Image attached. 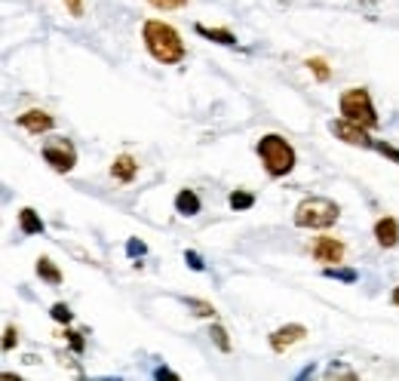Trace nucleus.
Here are the masks:
<instances>
[{
  "label": "nucleus",
  "mask_w": 399,
  "mask_h": 381,
  "mask_svg": "<svg viewBox=\"0 0 399 381\" xmlns=\"http://www.w3.org/2000/svg\"><path fill=\"white\" fill-rule=\"evenodd\" d=\"M142 37H144L148 53L157 58V62L175 65V62H181V58H184V43H181V37H179V31H175L172 25L151 19V22H144Z\"/></svg>",
  "instance_id": "obj_1"
},
{
  "label": "nucleus",
  "mask_w": 399,
  "mask_h": 381,
  "mask_svg": "<svg viewBox=\"0 0 399 381\" xmlns=\"http://www.w3.org/2000/svg\"><path fill=\"white\" fill-rule=\"evenodd\" d=\"M326 277H332V280H341V283H356L359 280V273L353 268H338V265H326Z\"/></svg>",
  "instance_id": "obj_16"
},
{
  "label": "nucleus",
  "mask_w": 399,
  "mask_h": 381,
  "mask_svg": "<svg viewBox=\"0 0 399 381\" xmlns=\"http://www.w3.org/2000/svg\"><path fill=\"white\" fill-rule=\"evenodd\" d=\"M135 169H139V163H135L129 154H120V157L114 160V166H111V172H114L117 182H132L135 179Z\"/></svg>",
  "instance_id": "obj_11"
},
{
  "label": "nucleus",
  "mask_w": 399,
  "mask_h": 381,
  "mask_svg": "<svg viewBox=\"0 0 399 381\" xmlns=\"http://www.w3.org/2000/svg\"><path fill=\"white\" fill-rule=\"evenodd\" d=\"M304 335H307V329L298 326V323L283 326V329H277L274 335H270V348H274V350H286L289 345H295V341H301Z\"/></svg>",
  "instance_id": "obj_9"
},
{
  "label": "nucleus",
  "mask_w": 399,
  "mask_h": 381,
  "mask_svg": "<svg viewBox=\"0 0 399 381\" xmlns=\"http://www.w3.org/2000/svg\"><path fill=\"white\" fill-rule=\"evenodd\" d=\"M126 252H129V256H144V243L142 240H129L126 243Z\"/></svg>",
  "instance_id": "obj_24"
},
{
  "label": "nucleus",
  "mask_w": 399,
  "mask_h": 381,
  "mask_svg": "<svg viewBox=\"0 0 399 381\" xmlns=\"http://www.w3.org/2000/svg\"><path fill=\"white\" fill-rule=\"evenodd\" d=\"M209 335H212V338H216V345H218L221 350H230V341H228V332H225V329H221V326H212V329H209Z\"/></svg>",
  "instance_id": "obj_19"
},
{
  "label": "nucleus",
  "mask_w": 399,
  "mask_h": 381,
  "mask_svg": "<svg viewBox=\"0 0 399 381\" xmlns=\"http://www.w3.org/2000/svg\"><path fill=\"white\" fill-rule=\"evenodd\" d=\"M341 114L350 123L363 126V130H375L378 126V114L372 108V95L366 90H347L341 95Z\"/></svg>",
  "instance_id": "obj_4"
},
{
  "label": "nucleus",
  "mask_w": 399,
  "mask_h": 381,
  "mask_svg": "<svg viewBox=\"0 0 399 381\" xmlns=\"http://www.w3.org/2000/svg\"><path fill=\"white\" fill-rule=\"evenodd\" d=\"M68 9H71V16H83V4L80 0H65Z\"/></svg>",
  "instance_id": "obj_27"
},
{
  "label": "nucleus",
  "mask_w": 399,
  "mask_h": 381,
  "mask_svg": "<svg viewBox=\"0 0 399 381\" xmlns=\"http://www.w3.org/2000/svg\"><path fill=\"white\" fill-rule=\"evenodd\" d=\"M258 157L270 175H286V172H292V166H295V151H292V145L286 139H280V135H265V139L258 142Z\"/></svg>",
  "instance_id": "obj_3"
},
{
  "label": "nucleus",
  "mask_w": 399,
  "mask_h": 381,
  "mask_svg": "<svg viewBox=\"0 0 399 381\" xmlns=\"http://www.w3.org/2000/svg\"><path fill=\"white\" fill-rule=\"evenodd\" d=\"M197 34H200V37H206V41L225 43V46H233V43H237V37H233L230 31H225V28H206V25H197Z\"/></svg>",
  "instance_id": "obj_13"
},
{
  "label": "nucleus",
  "mask_w": 399,
  "mask_h": 381,
  "mask_svg": "<svg viewBox=\"0 0 399 381\" xmlns=\"http://www.w3.org/2000/svg\"><path fill=\"white\" fill-rule=\"evenodd\" d=\"M154 375H157V378H175V372H169V369H163V366H160Z\"/></svg>",
  "instance_id": "obj_29"
},
{
  "label": "nucleus",
  "mask_w": 399,
  "mask_h": 381,
  "mask_svg": "<svg viewBox=\"0 0 399 381\" xmlns=\"http://www.w3.org/2000/svg\"><path fill=\"white\" fill-rule=\"evenodd\" d=\"M16 123L22 126V130H28L31 135H41V132H46V130H53V117L46 114V111H37V108H31V111H25V114H18L16 117Z\"/></svg>",
  "instance_id": "obj_8"
},
{
  "label": "nucleus",
  "mask_w": 399,
  "mask_h": 381,
  "mask_svg": "<svg viewBox=\"0 0 399 381\" xmlns=\"http://www.w3.org/2000/svg\"><path fill=\"white\" fill-rule=\"evenodd\" d=\"M18 228H22V234H43V221L34 209H22L18 212Z\"/></svg>",
  "instance_id": "obj_14"
},
{
  "label": "nucleus",
  "mask_w": 399,
  "mask_h": 381,
  "mask_svg": "<svg viewBox=\"0 0 399 381\" xmlns=\"http://www.w3.org/2000/svg\"><path fill=\"white\" fill-rule=\"evenodd\" d=\"M310 71H314L316 77H319V80H329V68H326V62H323V58H310Z\"/></svg>",
  "instance_id": "obj_20"
},
{
  "label": "nucleus",
  "mask_w": 399,
  "mask_h": 381,
  "mask_svg": "<svg viewBox=\"0 0 399 381\" xmlns=\"http://www.w3.org/2000/svg\"><path fill=\"white\" fill-rule=\"evenodd\" d=\"M393 305H399V286L393 289Z\"/></svg>",
  "instance_id": "obj_30"
},
{
  "label": "nucleus",
  "mask_w": 399,
  "mask_h": 381,
  "mask_svg": "<svg viewBox=\"0 0 399 381\" xmlns=\"http://www.w3.org/2000/svg\"><path fill=\"white\" fill-rule=\"evenodd\" d=\"M228 203H230L233 209H249L252 203H255V197H252L249 191H233L230 197H228Z\"/></svg>",
  "instance_id": "obj_17"
},
{
  "label": "nucleus",
  "mask_w": 399,
  "mask_h": 381,
  "mask_svg": "<svg viewBox=\"0 0 399 381\" xmlns=\"http://www.w3.org/2000/svg\"><path fill=\"white\" fill-rule=\"evenodd\" d=\"M53 320H58V323H71V310H68V305H53Z\"/></svg>",
  "instance_id": "obj_22"
},
{
  "label": "nucleus",
  "mask_w": 399,
  "mask_h": 381,
  "mask_svg": "<svg viewBox=\"0 0 399 381\" xmlns=\"http://www.w3.org/2000/svg\"><path fill=\"white\" fill-rule=\"evenodd\" d=\"M43 160L50 163L55 172H71L77 163V151L68 139H50L43 145Z\"/></svg>",
  "instance_id": "obj_5"
},
{
  "label": "nucleus",
  "mask_w": 399,
  "mask_h": 381,
  "mask_svg": "<svg viewBox=\"0 0 399 381\" xmlns=\"http://www.w3.org/2000/svg\"><path fill=\"white\" fill-rule=\"evenodd\" d=\"M16 335H18V332H16L13 326H9V329H6V338H4V350H9V348L16 345Z\"/></svg>",
  "instance_id": "obj_26"
},
{
  "label": "nucleus",
  "mask_w": 399,
  "mask_h": 381,
  "mask_svg": "<svg viewBox=\"0 0 399 381\" xmlns=\"http://www.w3.org/2000/svg\"><path fill=\"white\" fill-rule=\"evenodd\" d=\"M375 148L381 151L384 157H390V160H396V163H399V151H396V148H390V145H384V142H381V145H375Z\"/></svg>",
  "instance_id": "obj_25"
},
{
  "label": "nucleus",
  "mask_w": 399,
  "mask_h": 381,
  "mask_svg": "<svg viewBox=\"0 0 399 381\" xmlns=\"http://www.w3.org/2000/svg\"><path fill=\"white\" fill-rule=\"evenodd\" d=\"M37 273H41V277L50 283V286H58V283H62V271H58L50 259H41V261H37Z\"/></svg>",
  "instance_id": "obj_15"
},
{
  "label": "nucleus",
  "mask_w": 399,
  "mask_h": 381,
  "mask_svg": "<svg viewBox=\"0 0 399 381\" xmlns=\"http://www.w3.org/2000/svg\"><path fill=\"white\" fill-rule=\"evenodd\" d=\"M188 308H193V314L197 317H212L216 314V308H212L209 301H197V298H188Z\"/></svg>",
  "instance_id": "obj_18"
},
{
  "label": "nucleus",
  "mask_w": 399,
  "mask_h": 381,
  "mask_svg": "<svg viewBox=\"0 0 399 381\" xmlns=\"http://www.w3.org/2000/svg\"><path fill=\"white\" fill-rule=\"evenodd\" d=\"M310 252H314V259H316V261H323V265H332V261L338 265V261L344 259V243H341V240H335V237H319Z\"/></svg>",
  "instance_id": "obj_7"
},
{
  "label": "nucleus",
  "mask_w": 399,
  "mask_h": 381,
  "mask_svg": "<svg viewBox=\"0 0 399 381\" xmlns=\"http://www.w3.org/2000/svg\"><path fill=\"white\" fill-rule=\"evenodd\" d=\"M68 335H71V345H74V350H83V338L77 335V332H68Z\"/></svg>",
  "instance_id": "obj_28"
},
{
  "label": "nucleus",
  "mask_w": 399,
  "mask_h": 381,
  "mask_svg": "<svg viewBox=\"0 0 399 381\" xmlns=\"http://www.w3.org/2000/svg\"><path fill=\"white\" fill-rule=\"evenodd\" d=\"M338 216H341L338 203L326 200V197H307V200L298 203L295 224L298 228H329V224L338 221Z\"/></svg>",
  "instance_id": "obj_2"
},
{
  "label": "nucleus",
  "mask_w": 399,
  "mask_h": 381,
  "mask_svg": "<svg viewBox=\"0 0 399 381\" xmlns=\"http://www.w3.org/2000/svg\"><path fill=\"white\" fill-rule=\"evenodd\" d=\"M184 261H188V265L193 268V271H203L206 265H203V259L197 256V252H184Z\"/></svg>",
  "instance_id": "obj_23"
},
{
  "label": "nucleus",
  "mask_w": 399,
  "mask_h": 381,
  "mask_svg": "<svg viewBox=\"0 0 399 381\" xmlns=\"http://www.w3.org/2000/svg\"><path fill=\"white\" fill-rule=\"evenodd\" d=\"M375 240L381 243L384 249H393L396 243H399V224H396V219H378L375 221Z\"/></svg>",
  "instance_id": "obj_10"
},
{
  "label": "nucleus",
  "mask_w": 399,
  "mask_h": 381,
  "mask_svg": "<svg viewBox=\"0 0 399 381\" xmlns=\"http://www.w3.org/2000/svg\"><path fill=\"white\" fill-rule=\"evenodd\" d=\"M148 4H151L154 9H179V6L188 4V0H148Z\"/></svg>",
  "instance_id": "obj_21"
},
{
  "label": "nucleus",
  "mask_w": 399,
  "mask_h": 381,
  "mask_svg": "<svg viewBox=\"0 0 399 381\" xmlns=\"http://www.w3.org/2000/svg\"><path fill=\"white\" fill-rule=\"evenodd\" d=\"M175 209L181 212V216H197L200 212V197L193 191H179V197H175Z\"/></svg>",
  "instance_id": "obj_12"
},
{
  "label": "nucleus",
  "mask_w": 399,
  "mask_h": 381,
  "mask_svg": "<svg viewBox=\"0 0 399 381\" xmlns=\"http://www.w3.org/2000/svg\"><path fill=\"white\" fill-rule=\"evenodd\" d=\"M329 130H332V135H338V139L347 142V145L372 148V139L366 135V130H363V126H356V123H350L347 117H341V120H332V123H329Z\"/></svg>",
  "instance_id": "obj_6"
}]
</instances>
